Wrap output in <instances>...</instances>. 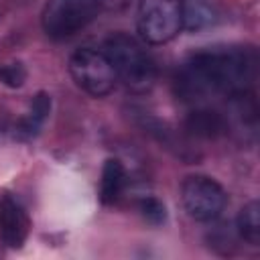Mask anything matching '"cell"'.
Returning <instances> with one entry per match:
<instances>
[{
  "mask_svg": "<svg viewBox=\"0 0 260 260\" xmlns=\"http://www.w3.org/2000/svg\"><path fill=\"white\" fill-rule=\"evenodd\" d=\"M258 69L252 47H209L197 51L177 75V89L185 100H201L221 93L246 98Z\"/></svg>",
  "mask_w": 260,
  "mask_h": 260,
  "instance_id": "cell-1",
  "label": "cell"
},
{
  "mask_svg": "<svg viewBox=\"0 0 260 260\" xmlns=\"http://www.w3.org/2000/svg\"><path fill=\"white\" fill-rule=\"evenodd\" d=\"M104 53L110 59L118 81L134 93H146L156 81V65L144 45L126 32H114L104 43Z\"/></svg>",
  "mask_w": 260,
  "mask_h": 260,
  "instance_id": "cell-2",
  "label": "cell"
},
{
  "mask_svg": "<svg viewBox=\"0 0 260 260\" xmlns=\"http://www.w3.org/2000/svg\"><path fill=\"white\" fill-rule=\"evenodd\" d=\"M136 28L148 45L169 43L183 28V0H140Z\"/></svg>",
  "mask_w": 260,
  "mask_h": 260,
  "instance_id": "cell-3",
  "label": "cell"
},
{
  "mask_svg": "<svg viewBox=\"0 0 260 260\" xmlns=\"http://www.w3.org/2000/svg\"><path fill=\"white\" fill-rule=\"evenodd\" d=\"M69 73L75 85L93 98L108 95L118 83L116 71L106 53L91 47H81L71 55Z\"/></svg>",
  "mask_w": 260,
  "mask_h": 260,
  "instance_id": "cell-4",
  "label": "cell"
},
{
  "mask_svg": "<svg viewBox=\"0 0 260 260\" xmlns=\"http://www.w3.org/2000/svg\"><path fill=\"white\" fill-rule=\"evenodd\" d=\"M100 10L98 0H47L43 8V30L51 39H69L83 30Z\"/></svg>",
  "mask_w": 260,
  "mask_h": 260,
  "instance_id": "cell-5",
  "label": "cell"
},
{
  "mask_svg": "<svg viewBox=\"0 0 260 260\" xmlns=\"http://www.w3.org/2000/svg\"><path fill=\"white\" fill-rule=\"evenodd\" d=\"M181 203L195 221H213L221 215L228 195L225 189L207 175H191L181 183Z\"/></svg>",
  "mask_w": 260,
  "mask_h": 260,
  "instance_id": "cell-6",
  "label": "cell"
},
{
  "mask_svg": "<svg viewBox=\"0 0 260 260\" xmlns=\"http://www.w3.org/2000/svg\"><path fill=\"white\" fill-rule=\"evenodd\" d=\"M30 230V219L24 207L10 195L0 197V242L6 248H20Z\"/></svg>",
  "mask_w": 260,
  "mask_h": 260,
  "instance_id": "cell-7",
  "label": "cell"
},
{
  "mask_svg": "<svg viewBox=\"0 0 260 260\" xmlns=\"http://www.w3.org/2000/svg\"><path fill=\"white\" fill-rule=\"evenodd\" d=\"M126 185V169L120 160L108 158L102 169V181H100V199L106 205H112L118 201Z\"/></svg>",
  "mask_w": 260,
  "mask_h": 260,
  "instance_id": "cell-8",
  "label": "cell"
},
{
  "mask_svg": "<svg viewBox=\"0 0 260 260\" xmlns=\"http://www.w3.org/2000/svg\"><path fill=\"white\" fill-rule=\"evenodd\" d=\"M185 126L193 136H199V138H217L228 130V124H225L223 116L213 112V110H195V112H191L185 120Z\"/></svg>",
  "mask_w": 260,
  "mask_h": 260,
  "instance_id": "cell-9",
  "label": "cell"
},
{
  "mask_svg": "<svg viewBox=\"0 0 260 260\" xmlns=\"http://www.w3.org/2000/svg\"><path fill=\"white\" fill-rule=\"evenodd\" d=\"M217 12L205 0H183V28L201 30L215 22Z\"/></svg>",
  "mask_w": 260,
  "mask_h": 260,
  "instance_id": "cell-10",
  "label": "cell"
},
{
  "mask_svg": "<svg viewBox=\"0 0 260 260\" xmlns=\"http://www.w3.org/2000/svg\"><path fill=\"white\" fill-rule=\"evenodd\" d=\"M236 232L246 244H250V246L260 244V205H258V201H250L240 209L238 219H236Z\"/></svg>",
  "mask_w": 260,
  "mask_h": 260,
  "instance_id": "cell-11",
  "label": "cell"
},
{
  "mask_svg": "<svg viewBox=\"0 0 260 260\" xmlns=\"http://www.w3.org/2000/svg\"><path fill=\"white\" fill-rule=\"evenodd\" d=\"M49 110H51V98H49L47 93H39V95L32 100L30 110L26 112V116L20 120L18 132L24 134V136H35V134L39 132V128L43 126V122L47 120Z\"/></svg>",
  "mask_w": 260,
  "mask_h": 260,
  "instance_id": "cell-12",
  "label": "cell"
},
{
  "mask_svg": "<svg viewBox=\"0 0 260 260\" xmlns=\"http://www.w3.org/2000/svg\"><path fill=\"white\" fill-rule=\"evenodd\" d=\"M138 209H140L142 217L148 223H152V225H160L167 219V209H165V205L156 197H144L138 203Z\"/></svg>",
  "mask_w": 260,
  "mask_h": 260,
  "instance_id": "cell-13",
  "label": "cell"
},
{
  "mask_svg": "<svg viewBox=\"0 0 260 260\" xmlns=\"http://www.w3.org/2000/svg\"><path fill=\"white\" fill-rule=\"evenodd\" d=\"M26 71L20 63H4L0 65V81L6 83L8 87H20L24 83Z\"/></svg>",
  "mask_w": 260,
  "mask_h": 260,
  "instance_id": "cell-14",
  "label": "cell"
},
{
  "mask_svg": "<svg viewBox=\"0 0 260 260\" xmlns=\"http://www.w3.org/2000/svg\"><path fill=\"white\" fill-rule=\"evenodd\" d=\"M100 2V8H106V10H122L128 6L130 0H98Z\"/></svg>",
  "mask_w": 260,
  "mask_h": 260,
  "instance_id": "cell-15",
  "label": "cell"
}]
</instances>
